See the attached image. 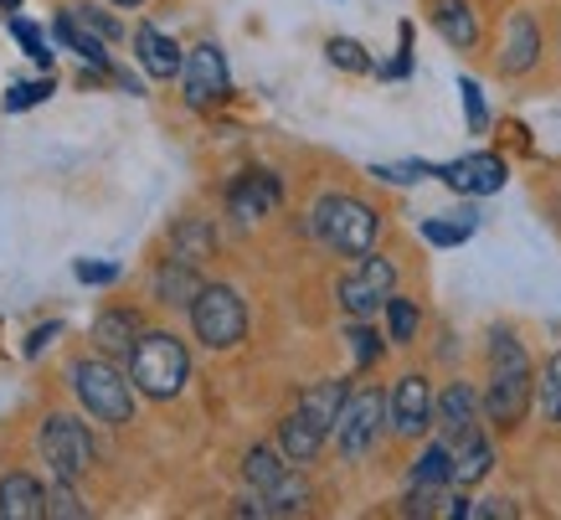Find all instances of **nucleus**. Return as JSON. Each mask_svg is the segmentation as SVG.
I'll return each mask as SVG.
<instances>
[{
	"label": "nucleus",
	"mask_w": 561,
	"mask_h": 520,
	"mask_svg": "<svg viewBox=\"0 0 561 520\" xmlns=\"http://www.w3.org/2000/svg\"><path fill=\"white\" fill-rule=\"evenodd\" d=\"M536 403V371H530L526 346L515 330H494L490 336V392H484V412L494 428H520Z\"/></svg>",
	"instance_id": "1"
},
{
	"label": "nucleus",
	"mask_w": 561,
	"mask_h": 520,
	"mask_svg": "<svg viewBox=\"0 0 561 520\" xmlns=\"http://www.w3.org/2000/svg\"><path fill=\"white\" fill-rule=\"evenodd\" d=\"M314 237H320L330 252H345V258H366L376 252V233H381V217L376 206H366L360 196H345V191H330L314 202Z\"/></svg>",
	"instance_id": "2"
},
{
	"label": "nucleus",
	"mask_w": 561,
	"mask_h": 520,
	"mask_svg": "<svg viewBox=\"0 0 561 520\" xmlns=\"http://www.w3.org/2000/svg\"><path fill=\"white\" fill-rule=\"evenodd\" d=\"M129 382H135V392L154 397V403L181 397V386L191 382L186 346H181L171 330H145L139 346H135V355H129Z\"/></svg>",
	"instance_id": "3"
},
{
	"label": "nucleus",
	"mask_w": 561,
	"mask_h": 520,
	"mask_svg": "<svg viewBox=\"0 0 561 520\" xmlns=\"http://www.w3.org/2000/svg\"><path fill=\"white\" fill-rule=\"evenodd\" d=\"M72 392H78V403L99 422H114V428H119V422L135 418V382H129L119 366H108L103 355L72 361Z\"/></svg>",
	"instance_id": "4"
},
{
	"label": "nucleus",
	"mask_w": 561,
	"mask_h": 520,
	"mask_svg": "<svg viewBox=\"0 0 561 520\" xmlns=\"http://www.w3.org/2000/svg\"><path fill=\"white\" fill-rule=\"evenodd\" d=\"M191 325H196V340L206 351H232L248 336V304L232 284H206L191 304Z\"/></svg>",
	"instance_id": "5"
},
{
	"label": "nucleus",
	"mask_w": 561,
	"mask_h": 520,
	"mask_svg": "<svg viewBox=\"0 0 561 520\" xmlns=\"http://www.w3.org/2000/svg\"><path fill=\"white\" fill-rule=\"evenodd\" d=\"M391 294H397V263L381 258V252H366L356 269L335 284V299H341V309L351 319H371L376 309H387Z\"/></svg>",
	"instance_id": "6"
},
{
	"label": "nucleus",
	"mask_w": 561,
	"mask_h": 520,
	"mask_svg": "<svg viewBox=\"0 0 561 520\" xmlns=\"http://www.w3.org/2000/svg\"><path fill=\"white\" fill-rule=\"evenodd\" d=\"M387 397L376 392V386H360V392H345V407L341 418H335V449L345 459H366L376 449V438H381V422H387Z\"/></svg>",
	"instance_id": "7"
},
{
	"label": "nucleus",
	"mask_w": 561,
	"mask_h": 520,
	"mask_svg": "<svg viewBox=\"0 0 561 520\" xmlns=\"http://www.w3.org/2000/svg\"><path fill=\"white\" fill-rule=\"evenodd\" d=\"M42 459L51 464V474L57 479H78V474H88V464H93V438H88V428L78 418H47L42 422Z\"/></svg>",
	"instance_id": "8"
},
{
	"label": "nucleus",
	"mask_w": 561,
	"mask_h": 520,
	"mask_svg": "<svg viewBox=\"0 0 561 520\" xmlns=\"http://www.w3.org/2000/svg\"><path fill=\"white\" fill-rule=\"evenodd\" d=\"M387 412H391V433L397 438H423L427 428L438 422V397H433V386H427L423 371H408L402 382L391 386Z\"/></svg>",
	"instance_id": "9"
},
{
	"label": "nucleus",
	"mask_w": 561,
	"mask_h": 520,
	"mask_svg": "<svg viewBox=\"0 0 561 520\" xmlns=\"http://www.w3.org/2000/svg\"><path fill=\"white\" fill-rule=\"evenodd\" d=\"M181 88H186L191 109H211L232 93V72H227V57H221L217 42H202V47L186 52V68H181Z\"/></svg>",
	"instance_id": "10"
},
{
	"label": "nucleus",
	"mask_w": 561,
	"mask_h": 520,
	"mask_svg": "<svg viewBox=\"0 0 561 520\" xmlns=\"http://www.w3.org/2000/svg\"><path fill=\"white\" fill-rule=\"evenodd\" d=\"M438 176L459 196H494V191H505V181H511V166L490 150H474V155H459V160L438 166Z\"/></svg>",
	"instance_id": "11"
},
{
	"label": "nucleus",
	"mask_w": 561,
	"mask_h": 520,
	"mask_svg": "<svg viewBox=\"0 0 561 520\" xmlns=\"http://www.w3.org/2000/svg\"><path fill=\"white\" fill-rule=\"evenodd\" d=\"M278 202H284V181H278L273 170H242L238 181L227 185V212L238 222L268 217Z\"/></svg>",
	"instance_id": "12"
},
{
	"label": "nucleus",
	"mask_w": 561,
	"mask_h": 520,
	"mask_svg": "<svg viewBox=\"0 0 561 520\" xmlns=\"http://www.w3.org/2000/svg\"><path fill=\"white\" fill-rule=\"evenodd\" d=\"M536 63H541V26H536L530 11H515L505 21V42H500V72L505 78H526Z\"/></svg>",
	"instance_id": "13"
},
{
	"label": "nucleus",
	"mask_w": 561,
	"mask_h": 520,
	"mask_svg": "<svg viewBox=\"0 0 561 520\" xmlns=\"http://www.w3.org/2000/svg\"><path fill=\"white\" fill-rule=\"evenodd\" d=\"M135 52H139V68L150 72V78H160V83L181 78V68H186V52L175 47L160 26H139V32H135Z\"/></svg>",
	"instance_id": "14"
},
{
	"label": "nucleus",
	"mask_w": 561,
	"mask_h": 520,
	"mask_svg": "<svg viewBox=\"0 0 561 520\" xmlns=\"http://www.w3.org/2000/svg\"><path fill=\"white\" fill-rule=\"evenodd\" d=\"M202 273H196V263H186V258H165L160 269H154V299L171 304V309H191L196 304V294H202Z\"/></svg>",
	"instance_id": "15"
},
{
	"label": "nucleus",
	"mask_w": 561,
	"mask_h": 520,
	"mask_svg": "<svg viewBox=\"0 0 561 520\" xmlns=\"http://www.w3.org/2000/svg\"><path fill=\"white\" fill-rule=\"evenodd\" d=\"M448 449H454V485H459V489L479 485V479H490L494 449H490V438L479 433V428H469V433H459V438H448Z\"/></svg>",
	"instance_id": "16"
},
{
	"label": "nucleus",
	"mask_w": 561,
	"mask_h": 520,
	"mask_svg": "<svg viewBox=\"0 0 561 520\" xmlns=\"http://www.w3.org/2000/svg\"><path fill=\"white\" fill-rule=\"evenodd\" d=\"M433 26L454 52H474L479 47V16L469 0H433Z\"/></svg>",
	"instance_id": "17"
},
{
	"label": "nucleus",
	"mask_w": 561,
	"mask_h": 520,
	"mask_svg": "<svg viewBox=\"0 0 561 520\" xmlns=\"http://www.w3.org/2000/svg\"><path fill=\"white\" fill-rule=\"evenodd\" d=\"M51 36H57V42H62L68 52H78V57H83L93 72H108V52H103V36L93 32V26H88L78 11H62V16L51 21Z\"/></svg>",
	"instance_id": "18"
},
{
	"label": "nucleus",
	"mask_w": 561,
	"mask_h": 520,
	"mask_svg": "<svg viewBox=\"0 0 561 520\" xmlns=\"http://www.w3.org/2000/svg\"><path fill=\"white\" fill-rule=\"evenodd\" d=\"M438 428L448 438L469 433V428H479V392L469 382H448L438 392Z\"/></svg>",
	"instance_id": "19"
},
{
	"label": "nucleus",
	"mask_w": 561,
	"mask_h": 520,
	"mask_svg": "<svg viewBox=\"0 0 561 520\" xmlns=\"http://www.w3.org/2000/svg\"><path fill=\"white\" fill-rule=\"evenodd\" d=\"M0 516L5 520H42L47 516V489L32 474H5L0 479Z\"/></svg>",
	"instance_id": "20"
},
{
	"label": "nucleus",
	"mask_w": 561,
	"mask_h": 520,
	"mask_svg": "<svg viewBox=\"0 0 561 520\" xmlns=\"http://www.w3.org/2000/svg\"><path fill=\"white\" fill-rule=\"evenodd\" d=\"M324 438H330V433H320V428H314V422H309L299 407H294L289 418L278 422V449L289 453V464H309V459L324 449Z\"/></svg>",
	"instance_id": "21"
},
{
	"label": "nucleus",
	"mask_w": 561,
	"mask_h": 520,
	"mask_svg": "<svg viewBox=\"0 0 561 520\" xmlns=\"http://www.w3.org/2000/svg\"><path fill=\"white\" fill-rule=\"evenodd\" d=\"M341 407H345V382H314V386H305V397H299V412H305L320 433H335Z\"/></svg>",
	"instance_id": "22"
},
{
	"label": "nucleus",
	"mask_w": 561,
	"mask_h": 520,
	"mask_svg": "<svg viewBox=\"0 0 561 520\" xmlns=\"http://www.w3.org/2000/svg\"><path fill=\"white\" fill-rule=\"evenodd\" d=\"M139 319L129 315V309H108V315H99V325H93V340H99L108 355H135L139 346Z\"/></svg>",
	"instance_id": "23"
},
{
	"label": "nucleus",
	"mask_w": 561,
	"mask_h": 520,
	"mask_svg": "<svg viewBox=\"0 0 561 520\" xmlns=\"http://www.w3.org/2000/svg\"><path fill=\"white\" fill-rule=\"evenodd\" d=\"M294 464H289V453L284 449H268V443H257V449H248V459H242V479H248V489H273L284 474H289Z\"/></svg>",
	"instance_id": "24"
},
{
	"label": "nucleus",
	"mask_w": 561,
	"mask_h": 520,
	"mask_svg": "<svg viewBox=\"0 0 561 520\" xmlns=\"http://www.w3.org/2000/svg\"><path fill=\"white\" fill-rule=\"evenodd\" d=\"M171 252L175 258H186V263H206L211 252H217V233H211V222L202 217H181L171 233Z\"/></svg>",
	"instance_id": "25"
},
{
	"label": "nucleus",
	"mask_w": 561,
	"mask_h": 520,
	"mask_svg": "<svg viewBox=\"0 0 561 520\" xmlns=\"http://www.w3.org/2000/svg\"><path fill=\"white\" fill-rule=\"evenodd\" d=\"M408 485L448 489V485H454V449H448V443H427V449L417 453V464H412Z\"/></svg>",
	"instance_id": "26"
},
{
	"label": "nucleus",
	"mask_w": 561,
	"mask_h": 520,
	"mask_svg": "<svg viewBox=\"0 0 561 520\" xmlns=\"http://www.w3.org/2000/svg\"><path fill=\"white\" fill-rule=\"evenodd\" d=\"M417 325H423L417 304L402 299V294H391L387 299V340L391 346H412V340H417Z\"/></svg>",
	"instance_id": "27"
},
{
	"label": "nucleus",
	"mask_w": 561,
	"mask_h": 520,
	"mask_svg": "<svg viewBox=\"0 0 561 520\" xmlns=\"http://www.w3.org/2000/svg\"><path fill=\"white\" fill-rule=\"evenodd\" d=\"M479 227L474 212H459V222H443V217H427L423 222V237L433 242V248H459V242H469Z\"/></svg>",
	"instance_id": "28"
},
{
	"label": "nucleus",
	"mask_w": 561,
	"mask_h": 520,
	"mask_svg": "<svg viewBox=\"0 0 561 520\" xmlns=\"http://www.w3.org/2000/svg\"><path fill=\"white\" fill-rule=\"evenodd\" d=\"M324 57H330V68H341V72H376V63L366 57V47H360L356 36H330Z\"/></svg>",
	"instance_id": "29"
},
{
	"label": "nucleus",
	"mask_w": 561,
	"mask_h": 520,
	"mask_svg": "<svg viewBox=\"0 0 561 520\" xmlns=\"http://www.w3.org/2000/svg\"><path fill=\"white\" fill-rule=\"evenodd\" d=\"M536 397H541V412H546V418L561 422V351L546 361L541 382H536Z\"/></svg>",
	"instance_id": "30"
},
{
	"label": "nucleus",
	"mask_w": 561,
	"mask_h": 520,
	"mask_svg": "<svg viewBox=\"0 0 561 520\" xmlns=\"http://www.w3.org/2000/svg\"><path fill=\"white\" fill-rule=\"evenodd\" d=\"M345 340H351V355H356V366H371V361H381V336H376L366 319H351Z\"/></svg>",
	"instance_id": "31"
},
{
	"label": "nucleus",
	"mask_w": 561,
	"mask_h": 520,
	"mask_svg": "<svg viewBox=\"0 0 561 520\" xmlns=\"http://www.w3.org/2000/svg\"><path fill=\"white\" fill-rule=\"evenodd\" d=\"M11 36L21 42V52L32 57V63H42V68H51V42L42 32H36L32 21H21V16H11Z\"/></svg>",
	"instance_id": "32"
},
{
	"label": "nucleus",
	"mask_w": 561,
	"mask_h": 520,
	"mask_svg": "<svg viewBox=\"0 0 561 520\" xmlns=\"http://www.w3.org/2000/svg\"><path fill=\"white\" fill-rule=\"evenodd\" d=\"M51 99V78H32V83H11L5 93V114H21V109H36V103Z\"/></svg>",
	"instance_id": "33"
},
{
	"label": "nucleus",
	"mask_w": 561,
	"mask_h": 520,
	"mask_svg": "<svg viewBox=\"0 0 561 520\" xmlns=\"http://www.w3.org/2000/svg\"><path fill=\"white\" fill-rule=\"evenodd\" d=\"M371 176H381L391 185H417L427 176H438V166H427V160H397V166H371Z\"/></svg>",
	"instance_id": "34"
},
{
	"label": "nucleus",
	"mask_w": 561,
	"mask_h": 520,
	"mask_svg": "<svg viewBox=\"0 0 561 520\" xmlns=\"http://www.w3.org/2000/svg\"><path fill=\"white\" fill-rule=\"evenodd\" d=\"M459 99H463V118H469V129L484 135L490 129V109H484V88L474 78H459Z\"/></svg>",
	"instance_id": "35"
},
{
	"label": "nucleus",
	"mask_w": 561,
	"mask_h": 520,
	"mask_svg": "<svg viewBox=\"0 0 561 520\" xmlns=\"http://www.w3.org/2000/svg\"><path fill=\"white\" fill-rule=\"evenodd\" d=\"M47 516L57 520H83L88 510L78 505V495H72V479H57V485L47 489Z\"/></svg>",
	"instance_id": "36"
},
{
	"label": "nucleus",
	"mask_w": 561,
	"mask_h": 520,
	"mask_svg": "<svg viewBox=\"0 0 561 520\" xmlns=\"http://www.w3.org/2000/svg\"><path fill=\"white\" fill-rule=\"evenodd\" d=\"M72 273H78V284H114V279H119V263H99V258H78V263H72Z\"/></svg>",
	"instance_id": "37"
},
{
	"label": "nucleus",
	"mask_w": 561,
	"mask_h": 520,
	"mask_svg": "<svg viewBox=\"0 0 561 520\" xmlns=\"http://www.w3.org/2000/svg\"><path fill=\"white\" fill-rule=\"evenodd\" d=\"M78 16H83V21H88V26H93V32H99V36H119V21L108 16V11H99V5H83Z\"/></svg>",
	"instance_id": "38"
},
{
	"label": "nucleus",
	"mask_w": 561,
	"mask_h": 520,
	"mask_svg": "<svg viewBox=\"0 0 561 520\" xmlns=\"http://www.w3.org/2000/svg\"><path fill=\"white\" fill-rule=\"evenodd\" d=\"M57 336H62V325H36L32 340H26V355H42V346H51Z\"/></svg>",
	"instance_id": "39"
},
{
	"label": "nucleus",
	"mask_w": 561,
	"mask_h": 520,
	"mask_svg": "<svg viewBox=\"0 0 561 520\" xmlns=\"http://www.w3.org/2000/svg\"><path fill=\"white\" fill-rule=\"evenodd\" d=\"M119 88H124V93H135V99L145 93V83H139V78H129V72H119Z\"/></svg>",
	"instance_id": "40"
},
{
	"label": "nucleus",
	"mask_w": 561,
	"mask_h": 520,
	"mask_svg": "<svg viewBox=\"0 0 561 520\" xmlns=\"http://www.w3.org/2000/svg\"><path fill=\"white\" fill-rule=\"evenodd\" d=\"M108 5H129V11H135V5H145V0H108Z\"/></svg>",
	"instance_id": "41"
},
{
	"label": "nucleus",
	"mask_w": 561,
	"mask_h": 520,
	"mask_svg": "<svg viewBox=\"0 0 561 520\" xmlns=\"http://www.w3.org/2000/svg\"><path fill=\"white\" fill-rule=\"evenodd\" d=\"M0 5H5V11H21V0H0Z\"/></svg>",
	"instance_id": "42"
}]
</instances>
